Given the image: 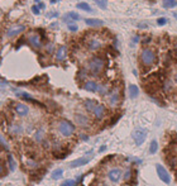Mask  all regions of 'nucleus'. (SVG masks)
I'll use <instances>...</instances> for the list:
<instances>
[{
  "instance_id": "f257e3e1",
  "label": "nucleus",
  "mask_w": 177,
  "mask_h": 186,
  "mask_svg": "<svg viewBox=\"0 0 177 186\" xmlns=\"http://www.w3.org/2000/svg\"><path fill=\"white\" fill-rule=\"evenodd\" d=\"M104 66H105L104 60L101 57H98V56L91 58L89 61V65H87L89 71L93 73V75H99V73H101L104 70Z\"/></svg>"
},
{
  "instance_id": "f03ea898",
  "label": "nucleus",
  "mask_w": 177,
  "mask_h": 186,
  "mask_svg": "<svg viewBox=\"0 0 177 186\" xmlns=\"http://www.w3.org/2000/svg\"><path fill=\"white\" fill-rule=\"evenodd\" d=\"M58 130L63 137H71L75 133V125L70 120L62 119L58 122Z\"/></svg>"
},
{
  "instance_id": "7ed1b4c3",
  "label": "nucleus",
  "mask_w": 177,
  "mask_h": 186,
  "mask_svg": "<svg viewBox=\"0 0 177 186\" xmlns=\"http://www.w3.org/2000/svg\"><path fill=\"white\" fill-rule=\"evenodd\" d=\"M141 62L143 63L144 66H152L153 63L156 62V53L151 48H144L142 52H141Z\"/></svg>"
},
{
  "instance_id": "20e7f679",
  "label": "nucleus",
  "mask_w": 177,
  "mask_h": 186,
  "mask_svg": "<svg viewBox=\"0 0 177 186\" xmlns=\"http://www.w3.org/2000/svg\"><path fill=\"white\" fill-rule=\"evenodd\" d=\"M132 137H133L134 142H136V145L141 146V145H143L144 141H146V138H147V130L143 129V128H137V129L133 130Z\"/></svg>"
},
{
  "instance_id": "39448f33",
  "label": "nucleus",
  "mask_w": 177,
  "mask_h": 186,
  "mask_svg": "<svg viewBox=\"0 0 177 186\" xmlns=\"http://www.w3.org/2000/svg\"><path fill=\"white\" fill-rule=\"evenodd\" d=\"M156 171H157V175H158L161 181H163L164 184L171 182V175L168 173V171L162 166V165H159V163L156 165Z\"/></svg>"
},
{
  "instance_id": "423d86ee",
  "label": "nucleus",
  "mask_w": 177,
  "mask_h": 186,
  "mask_svg": "<svg viewBox=\"0 0 177 186\" xmlns=\"http://www.w3.org/2000/svg\"><path fill=\"white\" fill-rule=\"evenodd\" d=\"M25 30V25L23 24H15V25H12L10 28H8L7 30V37L9 38H13V37H17L19 36L20 33H23Z\"/></svg>"
},
{
  "instance_id": "0eeeda50",
  "label": "nucleus",
  "mask_w": 177,
  "mask_h": 186,
  "mask_svg": "<svg viewBox=\"0 0 177 186\" xmlns=\"http://www.w3.org/2000/svg\"><path fill=\"white\" fill-rule=\"evenodd\" d=\"M28 42L34 50H41L42 48V39H41V36L38 33L29 34L28 36Z\"/></svg>"
},
{
  "instance_id": "6e6552de",
  "label": "nucleus",
  "mask_w": 177,
  "mask_h": 186,
  "mask_svg": "<svg viewBox=\"0 0 177 186\" xmlns=\"http://www.w3.org/2000/svg\"><path fill=\"white\" fill-rule=\"evenodd\" d=\"M108 177L111 182L114 184H118L123 179V172L120 168H111L110 171L108 172Z\"/></svg>"
},
{
  "instance_id": "1a4fd4ad",
  "label": "nucleus",
  "mask_w": 177,
  "mask_h": 186,
  "mask_svg": "<svg viewBox=\"0 0 177 186\" xmlns=\"http://www.w3.org/2000/svg\"><path fill=\"white\" fill-rule=\"evenodd\" d=\"M91 157H87V156H84V157H80L77 159H75V161H72L71 163H70V167L71 168H76V167H81V166H85L86 163L90 162Z\"/></svg>"
},
{
  "instance_id": "9d476101",
  "label": "nucleus",
  "mask_w": 177,
  "mask_h": 186,
  "mask_svg": "<svg viewBox=\"0 0 177 186\" xmlns=\"http://www.w3.org/2000/svg\"><path fill=\"white\" fill-rule=\"evenodd\" d=\"M91 113L94 114V116L96 119H103L104 118V115L106 113V109H105V106L104 105H101V104H98L94 108V110L91 111Z\"/></svg>"
},
{
  "instance_id": "9b49d317",
  "label": "nucleus",
  "mask_w": 177,
  "mask_h": 186,
  "mask_svg": "<svg viewBox=\"0 0 177 186\" xmlns=\"http://www.w3.org/2000/svg\"><path fill=\"white\" fill-rule=\"evenodd\" d=\"M87 48L90 50V51H98L100 47H101V41L99 39V38H89L87 39Z\"/></svg>"
},
{
  "instance_id": "f8f14e48",
  "label": "nucleus",
  "mask_w": 177,
  "mask_h": 186,
  "mask_svg": "<svg viewBox=\"0 0 177 186\" xmlns=\"http://www.w3.org/2000/svg\"><path fill=\"white\" fill-rule=\"evenodd\" d=\"M15 113H17L19 116H27L29 114V108L25 104H22V103H19L15 105Z\"/></svg>"
},
{
  "instance_id": "ddd939ff",
  "label": "nucleus",
  "mask_w": 177,
  "mask_h": 186,
  "mask_svg": "<svg viewBox=\"0 0 177 186\" xmlns=\"http://www.w3.org/2000/svg\"><path fill=\"white\" fill-rule=\"evenodd\" d=\"M67 56V48L66 46H60L56 51V60L57 61H65V58Z\"/></svg>"
},
{
  "instance_id": "4468645a",
  "label": "nucleus",
  "mask_w": 177,
  "mask_h": 186,
  "mask_svg": "<svg viewBox=\"0 0 177 186\" xmlns=\"http://www.w3.org/2000/svg\"><path fill=\"white\" fill-rule=\"evenodd\" d=\"M84 89L86 90V91H90V93H98V89H99V84L95 82V81H86L84 84Z\"/></svg>"
},
{
  "instance_id": "2eb2a0df",
  "label": "nucleus",
  "mask_w": 177,
  "mask_h": 186,
  "mask_svg": "<svg viewBox=\"0 0 177 186\" xmlns=\"http://www.w3.org/2000/svg\"><path fill=\"white\" fill-rule=\"evenodd\" d=\"M109 103L111 105H116L119 103V91H118L116 89L113 90V91L109 94Z\"/></svg>"
},
{
  "instance_id": "dca6fc26",
  "label": "nucleus",
  "mask_w": 177,
  "mask_h": 186,
  "mask_svg": "<svg viewBox=\"0 0 177 186\" xmlns=\"http://www.w3.org/2000/svg\"><path fill=\"white\" fill-rule=\"evenodd\" d=\"M85 23L89 27H101L104 25V22L100 19H85Z\"/></svg>"
},
{
  "instance_id": "f3484780",
  "label": "nucleus",
  "mask_w": 177,
  "mask_h": 186,
  "mask_svg": "<svg viewBox=\"0 0 177 186\" xmlns=\"http://www.w3.org/2000/svg\"><path fill=\"white\" fill-rule=\"evenodd\" d=\"M138 95H139V89L137 85H129V98L136 99Z\"/></svg>"
},
{
  "instance_id": "a211bd4d",
  "label": "nucleus",
  "mask_w": 177,
  "mask_h": 186,
  "mask_svg": "<svg viewBox=\"0 0 177 186\" xmlns=\"http://www.w3.org/2000/svg\"><path fill=\"white\" fill-rule=\"evenodd\" d=\"M76 122L79 123V125H81V127H86L89 124V119L85 115H82V114H77L76 115Z\"/></svg>"
},
{
  "instance_id": "6ab92c4d",
  "label": "nucleus",
  "mask_w": 177,
  "mask_h": 186,
  "mask_svg": "<svg viewBox=\"0 0 177 186\" xmlns=\"http://www.w3.org/2000/svg\"><path fill=\"white\" fill-rule=\"evenodd\" d=\"M84 105H85V108H86V110H89L90 113L94 110V108L96 105H98V103L95 102V100H91V99H89V100H85V103H84Z\"/></svg>"
},
{
  "instance_id": "aec40b11",
  "label": "nucleus",
  "mask_w": 177,
  "mask_h": 186,
  "mask_svg": "<svg viewBox=\"0 0 177 186\" xmlns=\"http://www.w3.org/2000/svg\"><path fill=\"white\" fill-rule=\"evenodd\" d=\"M162 4L166 9H171V8L177 7V0H163Z\"/></svg>"
},
{
  "instance_id": "412c9836",
  "label": "nucleus",
  "mask_w": 177,
  "mask_h": 186,
  "mask_svg": "<svg viewBox=\"0 0 177 186\" xmlns=\"http://www.w3.org/2000/svg\"><path fill=\"white\" fill-rule=\"evenodd\" d=\"M62 175H63V170L62 168H57V170H55V171L52 172L51 177H52V180H58V179L62 177Z\"/></svg>"
},
{
  "instance_id": "4be33fe9",
  "label": "nucleus",
  "mask_w": 177,
  "mask_h": 186,
  "mask_svg": "<svg viewBox=\"0 0 177 186\" xmlns=\"http://www.w3.org/2000/svg\"><path fill=\"white\" fill-rule=\"evenodd\" d=\"M34 139L38 142V143H42L44 141V133L42 129H39L38 132H36V134H34Z\"/></svg>"
},
{
  "instance_id": "5701e85b",
  "label": "nucleus",
  "mask_w": 177,
  "mask_h": 186,
  "mask_svg": "<svg viewBox=\"0 0 177 186\" xmlns=\"http://www.w3.org/2000/svg\"><path fill=\"white\" fill-rule=\"evenodd\" d=\"M8 165H9V170H10V171H14L15 167H17V163H15V161H14V158H13L12 155L8 156Z\"/></svg>"
},
{
  "instance_id": "b1692460",
  "label": "nucleus",
  "mask_w": 177,
  "mask_h": 186,
  "mask_svg": "<svg viewBox=\"0 0 177 186\" xmlns=\"http://www.w3.org/2000/svg\"><path fill=\"white\" fill-rule=\"evenodd\" d=\"M157 150H158V143H157V141H152L151 142V146H149V153L151 155H154L156 152H157Z\"/></svg>"
},
{
  "instance_id": "393cba45",
  "label": "nucleus",
  "mask_w": 177,
  "mask_h": 186,
  "mask_svg": "<svg viewBox=\"0 0 177 186\" xmlns=\"http://www.w3.org/2000/svg\"><path fill=\"white\" fill-rule=\"evenodd\" d=\"M77 8L81 9V10H85V12H93V9H91V7H90L87 3H79L77 4Z\"/></svg>"
},
{
  "instance_id": "a878e982",
  "label": "nucleus",
  "mask_w": 177,
  "mask_h": 186,
  "mask_svg": "<svg viewBox=\"0 0 177 186\" xmlns=\"http://www.w3.org/2000/svg\"><path fill=\"white\" fill-rule=\"evenodd\" d=\"M94 1H95V4L98 5L100 9H106V8H108V1H106V0H94Z\"/></svg>"
},
{
  "instance_id": "bb28decb",
  "label": "nucleus",
  "mask_w": 177,
  "mask_h": 186,
  "mask_svg": "<svg viewBox=\"0 0 177 186\" xmlns=\"http://www.w3.org/2000/svg\"><path fill=\"white\" fill-rule=\"evenodd\" d=\"M66 18H70V19H72V20H79L80 18V15L77 14V13H73V12H70L67 15H66Z\"/></svg>"
},
{
  "instance_id": "cd10ccee",
  "label": "nucleus",
  "mask_w": 177,
  "mask_h": 186,
  "mask_svg": "<svg viewBox=\"0 0 177 186\" xmlns=\"http://www.w3.org/2000/svg\"><path fill=\"white\" fill-rule=\"evenodd\" d=\"M98 93H99L100 95H105L106 93H108V87H106V86H105V85H99Z\"/></svg>"
},
{
  "instance_id": "c85d7f7f",
  "label": "nucleus",
  "mask_w": 177,
  "mask_h": 186,
  "mask_svg": "<svg viewBox=\"0 0 177 186\" xmlns=\"http://www.w3.org/2000/svg\"><path fill=\"white\" fill-rule=\"evenodd\" d=\"M75 185H76V181L70 179V180H66V181H63L60 186H75Z\"/></svg>"
},
{
  "instance_id": "c756f323",
  "label": "nucleus",
  "mask_w": 177,
  "mask_h": 186,
  "mask_svg": "<svg viewBox=\"0 0 177 186\" xmlns=\"http://www.w3.org/2000/svg\"><path fill=\"white\" fill-rule=\"evenodd\" d=\"M130 177H132V171H130L129 168H128L127 171H125V173L123 175V179H124L125 181H129V180H130Z\"/></svg>"
},
{
  "instance_id": "7c9ffc66",
  "label": "nucleus",
  "mask_w": 177,
  "mask_h": 186,
  "mask_svg": "<svg viewBox=\"0 0 177 186\" xmlns=\"http://www.w3.org/2000/svg\"><path fill=\"white\" fill-rule=\"evenodd\" d=\"M32 13H33L34 15H39L41 14V10H39L38 5H33V7H32Z\"/></svg>"
},
{
  "instance_id": "2f4dec72",
  "label": "nucleus",
  "mask_w": 177,
  "mask_h": 186,
  "mask_svg": "<svg viewBox=\"0 0 177 186\" xmlns=\"http://www.w3.org/2000/svg\"><path fill=\"white\" fill-rule=\"evenodd\" d=\"M166 23H167V19H166V18H159V19H157V24H158V25H164Z\"/></svg>"
},
{
  "instance_id": "473e14b6",
  "label": "nucleus",
  "mask_w": 177,
  "mask_h": 186,
  "mask_svg": "<svg viewBox=\"0 0 177 186\" xmlns=\"http://www.w3.org/2000/svg\"><path fill=\"white\" fill-rule=\"evenodd\" d=\"M171 89H172V85H171V82H170V81H166V82H164V90L170 91Z\"/></svg>"
},
{
  "instance_id": "72a5a7b5",
  "label": "nucleus",
  "mask_w": 177,
  "mask_h": 186,
  "mask_svg": "<svg viewBox=\"0 0 177 186\" xmlns=\"http://www.w3.org/2000/svg\"><path fill=\"white\" fill-rule=\"evenodd\" d=\"M79 28H77V25H75V24H68V30H71V32H76Z\"/></svg>"
},
{
  "instance_id": "f704fd0d",
  "label": "nucleus",
  "mask_w": 177,
  "mask_h": 186,
  "mask_svg": "<svg viewBox=\"0 0 177 186\" xmlns=\"http://www.w3.org/2000/svg\"><path fill=\"white\" fill-rule=\"evenodd\" d=\"M0 142H1V145L4 146L5 150H9V147H8V145H7V142H5V141L3 139V138H0Z\"/></svg>"
},
{
  "instance_id": "c9c22d12",
  "label": "nucleus",
  "mask_w": 177,
  "mask_h": 186,
  "mask_svg": "<svg viewBox=\"0 0 177 186\" xmlns=\"http://www.w3.org/2000/svg\"><path fill=\"white\" fill-rule=\"evenodd\" d=\"M52 50H53V44H52V43H50V46L47 44V52H48V53H51Z\"/></svg>"
},
{
  "instance_id": "e433bc0d",
  "label": "nucleus",
  "mask_w": 177,
  "mask_h": 186,
  "mask_svg": "<svg viewBox=\"0 0 177 186\" xmlns=\"http://www.w3.org/2000/svg\"><path fill=\"white\" fill-rule=\"evenodd\" d=\"M58 17V13H51V14H48V18H56Z\"/></svg>"
},
{
  "instance_id": "4c0bfd02",
  "label": "nucleus",
  "mask_w": 177,
  "mask_h": 186,
  "mask_svg": "<svg viewBox=\"0 0 177 186\" xmlns=\"http://www.w3.org/2000/svg\"><path fill=\"white\" fill-rule=\"evenodd\" d=\"M3 173H4V166H3V163L0 162V176H1Z\"/></svg>"
},
{
  "instance_id": "58836bf2",
  "label": "nucleus",
  "mask_w": 177,
  "mask_h": 186,
  "mask_svg": "<svg viewBox=\"0 0 177 186\" xmlns=\"http://www.w3.org/2000/svg\"><path fill=\"white\" fill-rule=\"evenodd\" d=\"M105 150H106V146L104 145V146H101V148H100V152H104Z\"/></svg>"
},
{
  "instance_id": "ea45409f",
  "label": "nucleus",
  "mask_w": 177,
  "mask_h": 186,
  "mask_svg": "<svg viewBox=\"0 0 177 186\" xmlns=\"http://www.w3.org/2000/svg\"><path fill=\"white\" fill-rule=\"evenodd\" d=\"M133 41H134V42H136V43H137V42L139 41V37H138V36H136V37H134V38H133Z\"/></svg>"
},
{
  "instance_id": "a19ab883",
  "label": "nucleus",
  "mask_w": 177,
  "mask_h": 186,
  "mask_svg": "<svg viewBox=\"0 0 177 186\" xmlns=\"http://www.w3.org/2000/svg\"><path fill=\"white\" fill-rule=\"evenodd\" d=\"M38 7H39V9H43V8H44V4H43V3H39Z\"/></svg>"
},
{
  "instance_id": "79ce46f5",
  "label": "nucleus",
  "mask_w": 177,
  "mask_h": 186,
  "mask_svg": "<svg viewBox=\"0 0 177 186\" xmlns=\"http://www.w3.org/2000/svg\"><path fill=\"white\" fill-rule=\"evenodd\" d=\"M82 139H84V141H87L89 137H87V136H82Z\"/></svg>"
},
{
  "instance_id": "37998d69",
  "label": "nucleus",
  "mask_w": 177,
  "mask_h": 186,
  "mask_svg": "<svg viewBox=\"0 0 177 186\" xmlns=\"http://www.w3.org/2000/svg\"><path fill=\"white\" fill-rule=\"evenodd\" d=\"M50 1H51V3H52V4H56V3H57V1H60V0H50Z\"/></svg>"
},
{
  "instance_id": "c03bdc74",
  "label": "nucleus",
  "mask_w": 177,
  "mask_h": 186,
  "mask_svg": "<svg viewBox=\"0 0 177 186\" xmlns=\"http://www.w3.org/2000/svg\"><path fill=\"white\" fill-rule=\"evenodd\" d=\"M175 82H176V84H177V72H176V73H175Z\"/></svg>"
},
{
  "instance_id": "a18cd8bd",
  "label": "nucleus",
  "mask_w": 177,
  "mask_h": 186,
  "mask_svg": "<svg viewBox=\"0 0 177 186\" xmlns=\"http://www.w3.org/2000/svg\"><path fill=\"white\" fill-rule=\"evenodd\" d=\"M34 1H36V3H41V0H34Z\"/></svg>"
},
{
  "instance_id": "49530a36",
  "label": "nucleus",
  "mask_w": 177,
  "mask_h": 186,
  "mask_svg": "<svg viewBox=\"0 0 177 186\" xmlns=\"http://www.w3.org/2000/svg\"><path fill=\"white\" fill-rule=\"evenodd\" d=\"M101 186H109V185H106V184H104V185H101Z\"/></svg>"
}]
</instances>
